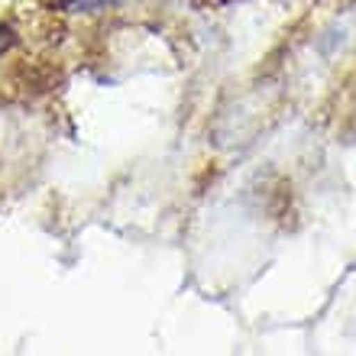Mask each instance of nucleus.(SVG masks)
Here are the masks:
<instances>
[{"label":"nucleus","instance_id":"f257e3e1","mask_svg":"<svg viewBox=\"0 0 356 356\" xmlns=\"http://www.w3.org/2000/svg\"><path fill=\"white\" fill-rule=\"evenodd\" d=\"M13 42H17V36H13V29L0 23V52H7V49L13 46Z\"/></svg>","mask_w":356,"mask_h":356}]
</instances>
